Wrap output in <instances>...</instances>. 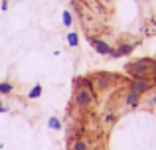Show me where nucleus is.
I'll use <instances>...</instances> for the list:
<instances>
[{
	"label": "nucleus",
	"instance_id": "1",
	"mask_svg": "<svg viewBox=\"0 0 156 150\" xmlns=\"http://www.w3.org/2000/svg\"><path fill=\"white\" fill-rule=\"evenodd\" d=\"M154 59L150 58H142V59H134V61L126 63V73H129L133 79H138V77H148L150 75V67H152Z\"/></svg>",
	"mask_w": 156,
	"mask_h": 150
},
{
	"label": "nucleus",
	"instance_id": "16",
	"mask_svg": "<svg viewBox=\"0 0 156 150\" xmlns=\"http://www.w3.org/2000/svg\"><path fill=\"white\" fill-rule=\"evenodd\" d=\"M2 8H4V10L8 8V0H2Z\"/></svg>",
	"mask_w": 156,
	"mask_h": 150
},
{
	"label": "nucleus",
	"instance_id": "6",
	"mask_svg": "<svg viewBox=\"0 0 156 150\" xmlns=\"http://www.w3.org/2000/svg\"><path fill=\"white\" fill-rule=\"evenodd\" d=\"M73 87L75 89H91V91H95L93 77H77V79H73Z\"/></svg>",
	"mask_w": 156,
	"mask_h": 150
},
{
	"label": "nucleus",
	"instance_id": "7",
	"mask_svg": "<svg viewBox=\"0 0 156 150\" xmlns=\"http://www.w3.org/2000/svg\"><path fill=\"white\" fill-rule=\"evenodd\" d=\"M134 46H136V44H121V46H119V50H113V51H111V58H122V55L133 54Z\"/></svg>",
	"mask_w": 156,
	"mask_h": 150
},
{
	"label": "nucleus",
	"instance_id": "15",
	"mask_svg": "<svg viewBox=\"0 0 156 150\" xmlns=\"http://www.w3.org/2000/svg\"><path fill=\"white\" fill-rule=\"evenodd\" d=\"M115 123V115H105V124H113Z\"/></svg>",
	"mask_w": 156,
	"mask_h": 150
},
{
	"label": "nucleus",
	"instance_id": "11",
	"mask_svg": "<svg viewBox=\"0 0 156 150\" xmlns=\"http://www.w3.org/2000/svg\"><path fill=\"white\" fill-rule=\"evenodd\" d=\"M12 93H14V85L12 83H6V81L0 83V95H12Z\"/></svg>",
	"mask_w": 156,
	"mask_h": 150
},
{
	"label": "nucleus",
	"instance_id": "3",
	"mask_svg": "<svg viewBox=\"0 0 156 150\" xmlns=\"http://www.w3.org/2000/svg\"><path fill=\"white\" fill-rule=\"evenodd\" d=\"M115 81V75L113 73H97L93 77V83H95V89H99V91H105V89H109L111 85H113Z\"/></svg>",
	"mask_w": 156,
	"mask_h": 150
},
{
	"label": "nucleus",
	"instance_id": "8",
	"mask_svg": "<svg viewBox=\"0 0 156 150\" xmlns=\"http://www.w3.org/2000/svg\"><path fill=\"white\" fill-rule=\"evenodd\" d=\"M138 101H140V93L130 89L129 95H126V105H129V107H138Z\"/></svg>",
	"mask_w": 156,
	"mask_h": 150
},
{
	"label": "nucleus",
	"instance_id": "18",
	"mask_svg": "<svg viewBox=\"0 0 156 150\" xmlns=\"http://www.w3.org/2000/svg\"><path fill=\"white\" fill-rule=\"evenodd\" d=\"M0 107H4V105H2V99H0Z\"/></svg>",
	"mask_w": 156,
	"mask_h": 150
},
{
	"label": "nucleus",
	"instance_id": "9",
	"mask_svg": "<svg viewBox=\"0 0 156 150\" xmlns=\"http://www.w3.org/2000/svg\"><path fill=\"white\" fill-rule=\"evenodd\" d=\"M71 150H91V144H89L85 138H77V140H73Z\"/></svg>",
	"mask_w": 156,
	"mask_h": 150
},
{
	"label": "nucleus",
	"instance_id": "13",
	"mask_svg": "<svg viewBox=\"0 0 156 150\" xmlns=\"http://www.w3.org/2000/svg\"><path fill=\"white\" fill-rule=\"evenodd\" d=\"M71 24H73V16L69 10H65L63 12V26H71Z\"/></svg>",
	"mask_w": 156,
	"mask_h": 150
},
{
	"label": "nucleus",
	"instance_id": "4",
	"mask_svg": "<svg viewBox=\"0 0 156 150\" xmlns=\"http://www.w3.org/2000/svg\"><path fill=\"white\" fill-rule=\"evenodd\" d=\"M89 44H91L93 47H95V51L97 54H101V55H111V51H113V47L109 46L107 42H103V40H97V38H93L91 34H89Z\"/></svg>",
	"mask_w": 156,
	"mask_h": 150
},
{
	"label": "nucleus",
	"instance_id": "5",
	"mask_svg": "<svg viewBox=\"0 0 156 150\" xmlns=\"http://www.w3.org/2000/svg\"><path fill=\"white\" fill-rule=\"evenodd\" d=\"M152 87V81L148 79V77H138V79H134L133 83H130V89H133V91H136V93H146L148 91V89Z\"/></svg>",
	"mask_w": 156,
	"mask_h": 150
},
{
	"label": "nucleus",
	"instance_id": "12",
	"mask_svg": "<svg viewBox=\"0 0 156 150\" xmlns=\"http://www.w3.org/2000/svg\"><path fill=\"white\" fill-rule=\"evenodd\" d=\"M67 44H69L71 47H75L77 44H79V36H77L75 32H69V34H67Z\"/></svg>",
	"mask_w": 156,
	"mask_h": 150
},
{
	"label": "nucleus",
	"instance_id": "19",
	"mask_svg": "<svg viewBox=\"0 0 156 150\" xmlns=\"http://www.w3.org/2000/svg\"><path fill=\"white\" fill-rule=\"evenodd\" d=\"M154 85H156V81H154Z\"/></svg>",
	"mask_w": 156,
	"mask_h": 150
},
{
	"label": "nucleus",
	"instance_id": "17",
	"mask_svg": "<svg viewBox=\"0 0 156 150\" xmlns=\"http://www.w3.org/2000/svg\"><path fill=\"white\" fill-rule=\"evenodd\" d=\"M150 101H152V105H154V107H156V93H154V95H152V99H150Z\"/></svg>",
	"mask_w": 156,
	"mask_h": 150
},
{
	"label": "nucleus",
	"instance_id": "14",
	"mask_svg": "<svg viewBox=\"0 0 156 150\" xmlns=\"http://www.w3.org/2000/svg\"><path fill=\"white\" fill-rule=\"evenodd\" d=\"M50 128H53V131H59V128H61V123H59L57 117H51V119H50Z\"/></svg>",
	"mask_w": 156,
	"mask_h": 150
},
{
	"label": "nucleus",
	"instance_id": "10",
	"mask_svg": "<svg viewBox=\"0 0 156 150\" xmlns=\"http://www.w3.org/2000/svg\"><path fill=\"white\" fill-rule=\"evenodd\" d=\"M42 91H44V89H42V85H34V87L30 89V93H28V99H32V101H34V99H38V97L42 95Z\"/></svg>",
	"mask_w": 156,
	"mask_h": 150
},
{
	"label": "nucleus",
	"instance_id": "2",
	"mask_svg": "<svg viewBox=\"0 0 156 150\" xmlns=\"http://www.w3.org/2000/svg\"><path fill=\"white\" fill-rule=\"evenodd\" d=\"M73 101H75V105L79 109H91L93 105H95V101H97V95H95V91H91V89H75Z\"/></svg>",
	"mask_w": 156,
	"mask_h": 150
}]
</instances>
